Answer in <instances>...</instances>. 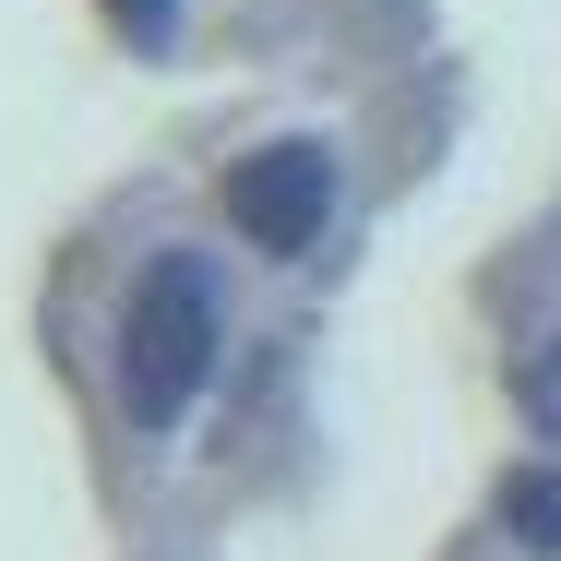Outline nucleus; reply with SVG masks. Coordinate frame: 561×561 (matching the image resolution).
Listing matches in <instances>:
<instances>
[{"label":"nucleus","mask_w":561,"mask_h":561,"mask_svg":"<svg viewBox=\"0 0 561 561\" xmlns=\"http://www.w3.org/2000/svg\"><path fill=\"white\" fill-rule=\"evenodd\" d=\"M216 346H227L216 263L204 251H156L131 311H119V407H131V431H180L192 394L216 382Z\"/></svg>","instance_id":"f257e3e1"},{"label":"nucleus","mask_w":561,"mask_h":561,"mask_svg":"<svg viewBox=\"0 0 561 561\" xmlns=\"http://www.w3.org/2000/svg\"><path fill=\"white\" fill-rule=\"evenodd\" d=\"M227 216L251 251H311L323 216H335V156L323 144H263V156H239L227 168Z\"/></svg>","instance_id":"f03ea898"},{"label":"nucleus","mask_w":561,"mask_h":561,"mask_svg":"<svg viewBox=\"0 0 561 561\" xmlns=\"http://www.w3.org/2000/svg\"><path fill=\"white\" fill-rule=\"evenodd\" d=\"M502 526L526 538V550L561 561V466H526V478H502Z\"/></svg>","instance_id":"7ed1b4c3"},{"label":"nucleus","mask_w":561,"mask_h":561,"mask_svg":"<svg viewBox=\"0 0 561 561\" xmlns=\"http://www.w3.org/2000/svg\"><path fill=\"white\" fill-rule=\"evenodd\" d=\"M526 419H538V431L561 443V335L538 346V358H526Z\"/></svg>","instance_id":"20e7f679"},{"label":"nucleus","mask_w":561,"mask_h":561,"mask_svg":"<svg viewBox=\"0 0 561 561\" xmlns=\"http://www.w3.org/2000/svg\"><path fill=\"white\" fill-rule=\"evenodd\" d=\"M119 24H131V36H144V48H156V36H168V24H180V0H108Z\"/></svg>","instance_id":"39448f33"}]
</instances>
